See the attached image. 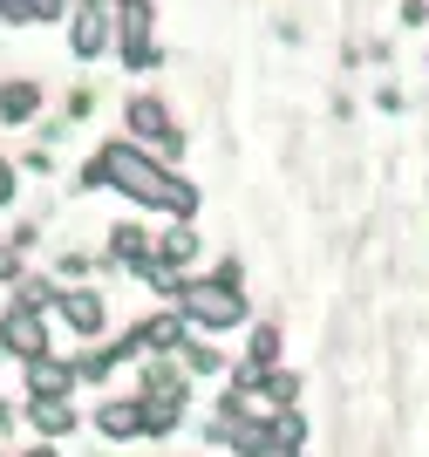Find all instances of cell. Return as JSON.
I'll list each match as a JSON object with an SVG mask.
<instances>
[{
  "instance_id": "1",
  "label": "cell",
  "mask_w": 429,
  "mask_h": 457,
  "mask_svg": "<svg viewBox=\"0 0 429 457\" xmlns=\"http://www.w3.org/2000/svg\"><path fill=\"white\" fill-rule=\"evenodd\" d=\"M82 185H89V191H123L130 205L164 212V219H198V185H185V178L170 171L164 157L136 151L130 137L103 144V151L82 164Z\"/></svg>"
},
{
  "instance_id": "2",
  "label": "cell",
  "mask_w": 429,
  "mask_h": 457,
  "mask_svg": "<svg viewBox=\"0 0 429 457\" xmlns=\"http://www.w3.org/2000/svg\"><path fill=\"white\" fill-rule=\"evenodd\" d=\"M170 307L191 321V335H232V328H245V321H252L245 267H239V260H219L211 273H185V294H177Z\"/></svg>"
},
{
  "instance_id": "3",
  "label": "cell",
  "mask_w": 429,
  "mask_h": 457,
  "mask_svg": "<svg viewBox=\"0 0 429 457\" xmlns=\"http://www.w3.org/2000/svg\"><path fill=\"white\" fill-rule=\"evenodd\" d=\"M123 123H130V144L136 151H150V157H177L185 151V130H177V116L157 103V96H130V110H123Z\"/></svg>"
},
{
  "instance_id": "4",
  "label": "cell",
  "mask_w": 429,
  "mask_h": 457,
  "mask_svg": "<svg viewBox=\"0 0 429 457\" xmlns=\"http://www.w3.org/2000/svg\"><path fill=\"white\" fill-rule=\"evenodd\" d=\"M0 355H14V362H35V355H48V314H35V307L7 301L0 307Z\"/></svg>"
},
{
  "instance_id": "5",
  "label": "cell",
  "mask_w": 429,
  "mask_h": 457,
  "mask_svg": "<svg viewBox=\"0 0 429 457\" xmlns=\"http://www.w3.org/2000/svg\"><path fill=\"white\" fill-rule=\"evenodd\" d=\"M116 55L123 69H157V41H150V0H130V7H116Z\"/></svg>"
},
{
  "instance_id": "6",
  "label": "cell",
  "mask_w": 429,
  "mask_h": 457,
  "mask_svg": "<svg viewBox=\"0 0 429 457\" xmlns=\"http://www.w3.org/2000/svg\"><path fill=\"white\" fill-rule=\"evenodd\" d=\"M55 314H62V328H69L75 342H95V335L110 328V301H103V294H95L89 280H82V287H62Z\"/></svg>"
},
{
  "instance_id": "7",
  "label": "cell",
  "mask_w": 429,
  "mask_h": 457,
  "mask_svg": "<svg viewBox=\"0 0 429 457\" xmlns=\"http://www.w3.org/2000/svg\"><path fill=\"white\" fill-rule=\"evenodd\" d=\"M136 355H177V348L191 342V321L177 314V307H157V314H144V321L130 328Z\"/></svg>"
},
{
  "instance_id": "8",
  "label": "cell",
  "mask_w": 429,
  "mask_h": 457,
  "mask_svg": "<svg viewBox=\"0 0 429 457\" xmlns=\"http://www.w3.org/2000/svg\"><path fill=\"white\" fill-rule=\"evenodd\" d=\"M21 376H28V396L35 403H69L75 396V362L69 355H35V362H21Z\"/></svg>"
},
{
  "instance_id": "9",
  "label": "cell",
  "mask_w": 429,
  "mask_h": 457,
  "mask_svg": "<svg viewBox=\"0 0 429 457\" xmlns=\"http://www.w3.org/2000/svg\"><path fill=\"white\" fill-rule=\"evenodd\" d=\"M69 48L75 62H95L116 48V7H82V14L69 21Z\"/></svg>"
},
{
  "instance_id": "10",
  "label": "cell",
  "mask_w": 429,
  "mask_h": 457,
  "mask_svg": "<svg viewBox=\"0 0 429 457\" xmlns=\"http://www.w3.org/2000/svg\"><path fill=\"white\" fill-rule=\"evenodd\" d=\"M103 253H110L116 273H144L150 260H157V232H144L136 219H123V226H110V246Z\"/></svg>"
},
{
  "instance_id": "11",
  "label": "cell",
  "mask_w": 429,
  "mask_h": 457,
  "mask_svg": "<svg viewBox=\"0 0 429 457\" xmlns=\"http://www.w3.org/2000/svg\"><path fill=\"white\" fill-rule=\"evenodd\" d=\"M136 396H170V403H191V376L177 369V355H144V369H136Z\"/></svg>"
},
{
  "instance_id": "12",
  "label": "cell",
  "mask_w": 429,
  "mask_h": 457,
  "mask_svg": "<svg viewBox=\"0 0 429 457\" xmlns=\"http://www.w3.org/2000/svg\"><path fill=\"white\" fill-rule=\"evenodd\" d=\"M95 430L110 444H136L144 437V410H136V396H103L95 403Z\"/></svg>"
},
{
  "instance_id": "13",
  "label": "cell",
  "mask_w": 429,
  "mask_h": 457,
  "mask_svg": "<svg viewBox=\"0 0 429 457\" xmlns=\"http://www.w3.org/2000/svg\"><path fill=\"white\" fill-rule=\"evenodd\" d=\"M191 260H198V226H191V219H170V226L157 232V267L191 273Z\"/></svg>"
},
{
  "instance_id": "14",
  "label": "cell",
  "mask_w": 429,
  "mask_h": 457,
  "mask_svg": "<svg viewBox=\"0 0 429 457\" xmlns=\"http://www.w3.org/2000/svg\"><path fill=\"white\" fill-rule=\"evenodd\" d=\"M75 423H82V410H75V403H35V396H28V430H35L41 444H62Z\"/></svg>"
},
{
  "instance_id": "15",
  "label": "cell",
  "mask_w": 429,
  "mask_h": 457,
  "mask_svg": "<svg viewBox=\"0 0 429 457\" xmlns=\"http://www.w3.org/2000/svg\"><path fill=\"white\" fill-rule=\"evenodd\" d=\"M177 369H185L191 382H205V376H225V369H232V355H225L211 335H191V342L177 348Z\"/></svg>"
},
{
  "instance_id": "16",
  "label": "cell",
  "mask_w": 429,
  "mask_h": 457,
  "mask_svg": "<svg viewBox=\"0 0 429 457\" xmlns=\"http://www.w3.org/2000/svg\"><path fill=\"white\" fill-rule=\"evenodd\" d=\"M35 110H41V82L35 76L0 82V123H35Z\"/></svg>"
},
{
  "instance_id": "17",
  "label": "cell",
  "mask_w": 429,
  "mask_h": 457,
  "mask_svg": "<svg viewBox=\"0 0 429 457\" xmlns=\"http://www.w3.org/2000/svg\"><path fill=\"white\" fill-rule=\"evenodd\" d=\"M130 396H136V389H130ZM136 410H144V437L150 444L177 437V423H185V403H170V396H136Z\"/></svg>"
},
{
  "instance_id": "18",
  "label": "cell",
  "mask_w": 429,
  "mask_h": 457,
  "mask_svg": "<svg viewBox=\"0 0 429 457\" xmlns=\"http://www.w3.org/2000/svg\"><path fill=\"white\" fill-rule=\"evenodd\" d=\"M280 328H273V321H252V335H245V348H239V362H252V369H260V376H266V369H280Z\"/></svg>"
},
{
  "instance_id": "19",
  "label": "cell",
  "mask_w": 429,
  "mask_h": 457,
  "mask_svg": "<svg viewBox=\"0 0 429 457\" xmlns=\"http://www.w3.org/2000/svg\"><path fill=\"white\" fill-rule=\"evenodd\" d=\"M14 301L35 307V314H48V307L62 301V280H55V273H21V280H14Z\"/></svg>"
},
{
  "instance_id": "20",
  "label": "cell",
  "mask_w": 429,
  "mask_h": 457,
  "mask_svg": "<svg viewBox=\"0 0 429 457\" xmlns=\"http://www.w3.org/2000/svg\"><path fill=\"white\" fill-rule=\"evenodd\" d=\"M260 403H266V417H273V410H293V403H300V376H293V369H266Z\"/></svg>"
},
{
  "instance_id": "21",
  "label": "cell",
  "mask_w": 429,
  "mask_h": 457,
  "mask_svg": "<svg viewBox=\"0 0 429 457\" xmlns=\"http://www.w3.org/2000/svg\"><path fill=\"white\" fill-rule=\"evenodd\" d=\"M0 21H14V28H28V21H62V0H0Z\"/></svg>"
},
{
  "instance_id": "22",
  "label": "cell",
  "mask_w": 429,
  "mask_h": 457,
  "mask_svg": "<svg viewBox=\"0 0 429 457\" xmlns=\"http://www.w3.org/2000/svg\"><path fill=\"white\" fill-rule=\"evenodd\" d=\"M245 457H307V444H293V437H280V430H273V423H266L260 437H252V451Z\"/></svg>"
},
{
  "instance_id": "23",
  "label": "cell",
  "mask_w": 429,
  "mask_h": 457,
  "mask_svg": "<svg viewBox=\"0 0 429 457\" xmlns=\"http://www.w3.org/2000/svg\"><path fill=\"white\" fill-rule=\"evenodd\" d=\"M266 423H273V430H280V437L307 444V410H300V403H293V410H273V417H266Z\"/></svg>"
},
{
  "instance_id": "24",
  "label": "cell",
  "mask_w": 429,
  "mask_h": 457,
  "mask_svg": "<svg viewBox=\"0 0 429 457\" xmlns=\"http://www.w3.org/2000/svg\"><path fill=\"white\" fill-rule=\"evenodd\" d=\"M21 273H28V267H21V253H14V246H7V239H0V287H14V280H21Z\"/></svg>"
},
{
  "instance_id": "25",
  "label": "cell",
  "mask_w": 429,
  "mask_h": 457,
  "mask_svg": "<svg viewBox=\"0 0 429 457\" xmlns=\"http://www.w3.org/2000/svg\"><path fill=\"white\" fill-rule=\"evenodd\" d=\"M402 21H409V28H423V21H429V0H402Z\"/></svg>"
},
{
  "instance_id": "26",
  "label": "cell",
  "mask_w": 429,
  "mask_h": 457,
  "mask_svg": "<svg viewBox=\"0 0 429 457\" xmlns=\"http://www.w3.org/2000/svg\"><path fill=\"white\" fill-rule=\"evenodd\" d=\"M14 191H21V185H14V164H7V157H0V205H7V198H14Z\"/></svg>"
},
{
  "instance_id": "27",
  "label": "cell",
  "mask_w": 429,
  "mask_h": 457,
  "mask_svg": "<svg viewBox=\"0 0 429 457\" xmlns=\"http://www.w3.org/2000/svg\"><path fill=\"white\" fill-rule=\"evenodd\" d=\"M14 457H62L55 444H35V451H14Z\"/></svg>"
},
{
  "instance_id": "28",
  "label": "cell",
  "mask_w": 429,
  "mask_h": 457,
  "mask_svg": "<svg viewBox=\"0 0 429 457\" xmlns=\"http://www.w3.org/2000/svg\"><path fill=\"white\" fill-rule=\"evenodd\" d=\"M0 457H14V451H0Z\"/></svg>"
}]
</instances>
